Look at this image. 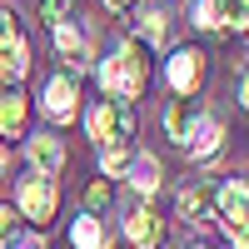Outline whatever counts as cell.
Listing matches in <instances>:
<instances>
[{
	"label": "cell",
	"mask_w": 249,
	"mask_h": 249,
	"mask_svg": "<svg viewBox=\"0 0 249 249\" xmlns=\"http://www.w3.org/2000/svg\"><path fill=\"white\" fill-rule=\"evenodd\" d=\"M0 170H5V144H0Z\"/></svg>",
	"instance_id": "26"
},
{
	"label": "cell",
	"mask_w": 249,
	"mask_h": 249,
	"mask_svg": "<svg viewBox=\"0 0 249 249\" xmlns=\"http://www.w3.org/2000/svg\"><path fill=\"white\" fill-rule=\"evenodd\" d=\"M55 204H60V195H55V179L50 175H30V179H20V210L15 214H25V219H35L40 230L55 219Z\"/></svg>",
	"instance_id": "3"
},
{
	"label": "cell",
	"mask_w": 249,
	"mask_h": 249,
	"mask_svg": "<svg viewBox=\"0 0 249 249\" xmlns=\"http://www.w3.org/2000/svg\"><path fill=\"white\" fill-rule=\"evenodd\" d=\"M15 230H20V214L10 210V204H0V244H10V239H15Z\"/></svg>",
	"instance_id": "22"
},
{
	"label": "cell",
	"mask_w": 249,
	"mask_h": 249,
	"mask_svg": "<svg viewBox=\"0 0 249 249\" xmlns=\"http://www.w3.org/2000/svg\"><path fill=\"white\" fill-rule=\"evenodd\" d=\"M219 135H224V130H219V120L204 115V120L195 124V135L184 140V150H190L195 160H210V155H219Z\"/></svg>",
	"instance_id": "14"
},
{
	"label": "cell",
	"mask_w": 249,
	"mask_h": 249,
	"mask_svg": "<svg viewBox=\"0 0 249 249\" xmlns=\"http://www.w3.org/2000/svg\"><path fill=\"white\" fill-rule=\"evenodd\" d=\"M50 30H55L60 55H65L70 65L85 70V65H90V35H85V30H75V15H70V20H60V25H50Z\"/></svg>",
	"instance_id": "10"
},
{
	"label": "cell",
	"mask_w": 249,
	"mask_h": 249,
	"mask_svg": "<svg viewBox=\"0 0 249 249\" xmlns=\"http://www.w3.org/2000/svg\"><path fill=\"white\" fill-rule=\"evenodd\" d=\"M199 120H204V105H199L195 95H179L175 105H170V115H164V135L184 144V140L195 135V124H199Z\"/></svg>",
	"instance_id": "9"
},
{
	"label": "cell",
	"mask_w": 249,
	"mask_h": 249,
	"mask_svg": "<svg viewBox=\"0 0 249 249\" xmlns=\"http://www.w3.org/2000/svg\"><path fill=\"white\" fill-rule=\"evenodd\" d=\"M25 155L35 164V175H55L60 164H65V144H60V135H35L25 144Z\"/></svg>",
	"instance_id": "11"
},
{
	"label": "cell",
	"mask_w": 249,
	"mask_h": 249,
	"mask_svg": "<svg viewBox=\"0 0 249 249\" xmlns=\"http://www.w3.org/2000/svg\"><path fill=\"white\" fill-rule=\"evenodd\" d=\"M25 120H30V100H25V90L0 85V144L25 135Z\"/></svg>",
	"instance_id": "7"
},
{
	"label": "cell",
	"mask_w": 249,
	"mask_h": 249,
	"mask_svg": "<svg viewBox=\"0 0 249 249\" xmlns=\"http://www.w3.org/2000/svg\"><path fill=\"white\" fill-rule=\"evenodd\" d=\"M25 249H45V239H30V244H25Z\"/></svg>",
	"instance_id": "25"
},
{
	"label": "cell",
	"mask_w": 249,
	"mask_h": 249,
	"mask_svg": "<svg viewBox=\"0 0 249 249\" xmlns=\"http://www.w3.org/2000/svg\"><path fill=\"white\" fill-rule=\"evenodd\" d=\"M85 204H90V214H95V210H105V204H110V184H105V179H95V184H90V195H85Z\"/></svg>",
	"instance_id": "23"
},
{
	"label": "cell",
	"mask_w": 249,
	"mask_h": 249,
	"mask_svg": "<svg viewBox=\"0 0 249 249\" xmlns=\"http://www.w3.org/2000/svg\"><path fill=\"white\" fill-rule=\"evenodd\" d=\"M25 70H30V45H25V35H20L10 45H0V80L15 85V80H25Z\"/></svg>",
	"instance_id": "13"
},
{
	"label": "cell",
	"mask_w": 249,
	"mask_h": 249,
	"mask_svg": "<svg viewBox=\"0 0 249 249\" xmlns=\"http://www.w3.org/2000/svg\"><path fill=\"white\" fill-rule=\"evenodd\" d=\"M214 204H219V224L230 230V239L244 249V214H249V195H244V179H224L219 190H214Z\"/></svg>",
	"instance_id": "4"
},
{
	"label": "cell",
	"mask_w": 249,
	"mask_h": 249,
	"mask_svg": "<svg viewBox=\"0 0 249 249\" xmlns=\"http://www.w3.org/2000/svg\"><path fill=\"white\" fill-rule=\"evenodd\" d=\"M70 244H75V249H110V234L100 230L95 214H80V219L70 224Z\"/></svg>",
	"instance_id": "16"
},
{
	"label": "cell",
	"mask_w": 249,
	"mask_h": 249,
	"mask_svg": "<svg viewBox=\"0 0 249 249\" xmlns=\"http://www.w3.org/2000/svg\"><path fill=\"white\" fill-rule=\"evenodd\" d=\"M10 40H20V15L10 5H0V45H10Z\"/></svg>",
	"instance_id": "20"
},
{
	"label": "cell",
	"mask_w": 249,
	"mask_h": 249,
	"mask_svg": "<svg viewBox=\"0 0 249 249\" xmlns=\"http://www.w3.org/2000/svg\"><path fill=\"white\" fill-rule=\"evenodd\" d=\"M164 80H170L175 95H199V80H204V55L199 50H175L170 60H164Z\"/></svg>",
	"instance_id": "5"
},
{
	"label": "cell",
	"mask_w": 249,
	"mask_h": 249,
	"mask_svg": "<svg viewBox=\"0 0 249 249\" xmlns=\"http://www.w3.org/2000/svg\"><path fill=\"white\" fill-rule=\"evenodd\" d=\"M234 249H239V244H234Z\"/></svg>",
	"instance_id": "28"
},
{
	"label": "cell",
	"mask_w": 249,
	"mask_h": 249,
	"mask_svg": "<svg viewBox=\"0 0 249 249\" xmlns=\"http://www.w3.org/2000/svg\"><path fill=\"white\" fill-rule=\"evenodd\" d=\"M124 175H130V184L140 195H150V190H160V160H150V155H130V164H124Z\"/></svg>",
	"instance_id": "15"
},
{
	"label": "cell",
	"mask_w": 249,
	"mask_h": 249,
	"mask_svg": "<svg viewBox=\"0 0 249 249\" xmlns=\"http://www.w3.org/2000/svg\"><path fill=\"white\" fill-rule=\"evenodd\" d=\"M100 80H105V90H110V100H140L144 95V85H150V60H144V45L140 40H124V45L100 65Z\"/></svg>",
	"instance_id": "1"
},
{
	"label": "cell",
	"mask_w": 249,
	"mask_h": 249,
	"mask_svg": "<svg viewBox=\"0 0 249 249\" xmlns=\"http://www.w3.org/2000/svg\"><path fill=\"white\" fill-rule=\"evenodd\" d=\"M130 164V144H105V175H124Z\"/></svg>",
	"instance_id": "19"
},
{
	"label": "cell",
	"mask_w": 249,
	"mask_h": 249,
	"mask_svg": "<svg viewBox=\"0 0 249 249\" xmlns=\"http://www.w3.org/2000/svg\"><path fill=\"white\" fill-rule=\"evenodd\" d=\"M210 210H214V190H210V184H190V190H179V214H184V224H204Z\"/></svg>",
	"instance_id": "12"
},
{
	"label": "cell",
	"mask_w": 249,
	"mask_h": 249,
	"mask_svg": "<svg viewBox=\"0 0 249 249\" xmlns=\"http://www.w3.org/2000/svg\"><path fill=\"white\" fill-rule=\"evenodd\" d=\"M164 35H170L164 10H144V15H140V45H164Z\"/></svg>",
	"instance_id": "17"
},
{
	"label": "cell",
	"mask_w": 249,
	"mask_h": 249,
	"mask_svg": "<svg viewBox=\"0 0 249 249\" xmlns=\"http://www.w3.org/2000/svg\"><path fill=\"white\" fill-rule=\"evenodd\" d=\"M105 5H110V10H130L135 0H105Z\"/></svg>",
	"instance_id": "24"
},
{
	"label": "cell",
	"mask_w": 249,
	"mask_h": 249,
	"mask_svg": "<svg viewBox=\"0 0 249 249\" xmlns=\"http://www.w3.org/2000/svg\"><path fill=\"white\" fill-rule=\"evenodd\" d=\"M244 0H224V30H244Z\"/></svg>",
	"instance_id": "21"
},
{
	"label": "cell",
	"mask_w": 249,
	"mask_h": 249,
	"mask_svg": "<svg viewBox=\"0 0 249 249\" xmlns=\"http://www.w3.org/2000/svg\"><path fill=\"white\" fill-rule=\"evenodd\" d=\"M195 249H204V244H195Z\"/></svg>",
	"instance_id": "27"
},
{
	"label": "cell",
	"mask_w": 249,
	"mask_h": 249,
	"mask_svg": "<svg viewBox=\"0 0 249 249\" xmlns=\"http://www.w3.org/2000/svg\"><path fill=\"white\" fill-rule=\"evenodd\" d=\"M124 239H130L135 249H160L164 244V224H160V214L150 210V204L130 210V219H124Z\"/></svg>",
	"instance_id": "8"
},
{
	"label": "cell",
	"mask_w": 249,
	"mask_h": 249,
	"mask_svg": "<svg viewBox=\"0 0 249 249\" xmlns=\"http://www.w3.org/2000/svg\"><path fill=\"white\" fill-rule=\"evenodd\" d=\"M85 130L90 140L105 150V144H130L135 140V110L124 100H100V105L85 115Z\"/></svg>",
	"instance_id": "2"
},
{
	"label": "cell",
	"mask_w": 249,
	"mask_h": 249,
	"mask_svg": "<svg viewBox=\"0 0 249 249\" xmlns=\"http://www.w3.org/2000/svg\"><path fill=\"white\" fill-rule=\"evenodd\" d=\"M190 15H195V25H204V30H224V0H195Z\"/></svg>",
	"instance_id": "18"
},
{
	"label": "cell",
	"mask_w": 249,
	"mask_h": 249,
	"mask_svg": "<svg viewBox=\"0 0 249 249\" xmlns=\"http://www.w3.org/2000/svg\"><path fill=\"white\" fill-rule=\"evenodd\" d=\"M75 100H80V80L65 70V75H55L50 85H45V115H50L55 124L75 120V115H80V105H75Z\"/></svg>",
	"instance_id": "6"
}]
</instances>
